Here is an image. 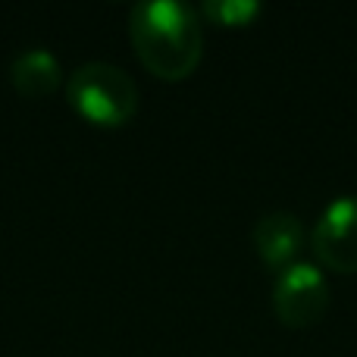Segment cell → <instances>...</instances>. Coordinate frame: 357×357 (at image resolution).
Instances as JSON below:
<instances>
[{
  "label": "cell",
  "instance_id": "6da1fadb",
  "mask_svg": "<svg viewBox=\"0 0 357 357\" xmlns=\"http://www.w3.org/2000/svg\"><path fill=\"white\" fill-rule=\"evenodd\" d=\"M129 38L160 79H188L204 56L201 16L185 0H142L129 10Z\"/></svg>",
  "mask_w": 357,
  "mask_h": 357
},
{
  "label": "cell",
  "instance_id": "7a4b0ae2",
  "mask_svg": "<svg viewBox=\"0 0 357 357\" xmlns=\"http://www.w3.org/2000/svg\"><path fill=\"white\" fill-rule=\"evenodd\" d=\"M66 98L79 116L94 126H123L138 113V85L110 60H88L66 79Z\"/></svg>",
  "mask_w": 357,
  "mask_h": 357
},
{
  "label": "cell",
  "instance_id": "3957f363",
  "mask_svg": "<svg viewBox=\"0 0 357 357\" xmlns=\"http://www.w3.org/2000/svg\"><path fill=\"white\" fill-rule=\"evenodd\" d=\"M273 310L291 329H307L329 310V282L320 266L295 260L273 282Z\"/></svg>",
  "mask_w": 357,
  "mask_h": 357
},
{
  "label": "cell",
  "instance_id": "277c9868",
  "mask_svg": "<svg viewBox=\"0 0 357 357\" xmlns=\"http://www.w3.org/2000/svg\"><path fill=\"white\" fill-rule=\"evenodd\" d=\"M310 245L323 266L335 273H357V195H339L323 207Z\"/></svg>",
  "mask_w": 357,
  "mask_h": 357
},
{
  "label": "cell",
  "instance_id": "5b68a950",
  "mask_svg": "<svg viewBox=\"0 0 357 357\" xmlns=\"http://www.w3.org/2000/svg\"><path fill=\"white\" fill-rule=\"evenodd\" d=\"M251 238H254L260 260L270 270H285V266L295 264V254L301 251L304 226L289 210H270V213H264L254 222Z\"/></svg>",
  "mask_w": 357,
  "mask_h": 357
},
{
  "label": "cell",
  "instance_id": "8992f818",
  "mask_svg": "<svg viewBox=\"0 0 357 357\" xmlns=\"http://www.w3.org/2000/svg\"><path fill=\"white\" fill-rule=\"evenodd\" d=\"M63 79V66L54 56V50L41 47H22L10 60V82L22 98H47Z\"/></svg>",
  "mask_w": 357,
  "mask_h": 357
},
{
  "label": "cell",
  "instance_id": "52a82bcc",
  "mask_svg": "<svg viewBox=\"0 0 357 357\" xmlns=\"http://www.w3.org/2000/svg\"><path fill=\"white\" fill-rule=\"evenodd\" d=\"M204 16L220 25H245L260 16V0H204Z\"/></svg>",
  "mask_w": 357,
  "mask_h": 357
}]
</instances>
